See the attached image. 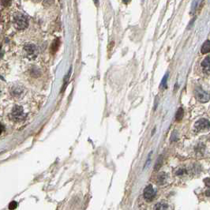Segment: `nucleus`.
Returning <instances> with one entry per match:
<instances>
[{
  "label": "nucleus",
  "instance_id": "nucleus-1",
  "mask_svg": "<svg viewBox=\"0 0 210 210\" xmlns=\"http://www.w3.org/2000/svg\"><path fill=\"white\" fill-rule=\"evenodd\" d=\"M13 24L18 29H25L28 26V18L24 14L18 13L13 18Z\"/></svg>",
  "mask_w": 210,
  "mask_h": 210
},
{
  "label": "nucleus",
  "instance_id": "nucleus-2",
  "mask_svg": "<svg viewBox=\"0 0 210 210\" xmlns=\"http://www.w3.org/2000/svg\"><path fill=\"white\" fill-rule=\"evenodd\" d=\"M25 114L21 106H15L10 113V118L14 122H21L25 119Z\"/></svg>",
  "mask_w": 210,
  "mask_h": 210
},
{
  "label": "nucleus",
  "instance_id": "nucleus-3",
  "mask_svg": "<svg viewBox=\"0 0 210 210\" xmlns=\"http://www.w3.org/2000/svg\"><path fill=\"white\" fill-rule=\"evenodd\" d=\"M195 97L200 102L205 103L209 100V94L204 91L201 87H196L194 89Z\"/></svg>",
  "mask_w": 210,
  "mask_h": 210
},
{
  "label": "nucleus",
  "instance_id": "nucleus-4",
  "mask_svg": "<svg viewBox=\"0 0 210 210\" xmlns=\"http://www.w3.org/2000/svg\"><path fill=\"white\" fill-rule=\"evenodd\" d=\"M155 194L156 192L152 185H148V187H145V190H144V198L147 202H151L153 200Z\"/></svg>",
  "mask_w": 210,
  "mask_h": 210
},
{
  "label": "nucleus",
  "instance_id": "nucleus-5",
  "mask_svg": "<svg viewBox=\"0 0 210 210\" xmlns=\"http://www.w3.org/2000/svg\"><path fill=\"white\" fill-rule=\"evenodd\" d=\"M194 127L198 131L206 130V129L209 128V122H208V120L205 119V118H202V119L198 120V122H196Z\"/></svg>",
  "mask_w": 210,
  "mask_h": 210
},
{
  "label": "nucleus",
  "instance_id": "nucleus-6",
  "mask_svg": "<svg viewBox=\"0 0 210 210\" xmlns=\"http://www.w3.org/2000/svg\"><path fill=\"white\" fill-rule=\"evenodd\" d=\"M202 67L203 68L204 72L207 74H209V69H210V62H209V56H207L205 59L202 61Z\"/></svg>",
  "mask_w": 210,
  "mask_h": 210
},
{
  "label": "nucleus",
  "instance_id": "nucleus-7",
  "mask_svg": "<svg viewBox=\"0 0 210 210\" xmlns=\"http://www.w3.org/2000/svg\"><path fill=\"white\" fill-rule=\"evenodd\" d=\"M25 51L28 55H33L37 52V48L33 44H28L25 47Z\"/></svg>",
  "mask_w": 210,
  "mask_h": 210
},
{
  "label": "nucleus",
  "instance_id": "nucleus-8",
  "mask_svg": "<svg viewBox=\"0 0 210 210\" xmlns=\"http://www.w3.org/2000/svg\"><path fill=\"white\" fill-rule=\"evenodd\" d=\"M210 50V44H209V40H206L205 43L202 45V49H201V52L202 54H207L209 52Z\"/></svg>",
  "mask_w": 210,
  "mask_h": 210
},
{
  "label": "nucleus",
  "instance_id": "nucleus-9",
  "mask_svg": "<svg viewBox=\"0 0 210 210\" xmlns=\"http://www.w3.org/2000/svg\"><path fill=\"white\" fill-rule=\"evenodd\" d=\"M168 204L164 202H158L155 205V210H167L168 209Z\"/></svg>",
  "mask_w": 210,
  "mask_h": 210
},
{
  "label": "nucleus",
  "instance_id": "nucleus-10",
  "mask_svg": "<svg viewBox=\"0 0 210 210\" xmlns=\"http://www.w3.org/2000/svg\"><path fill=\"white\" fill-rule=\"evenodd\" d=\"M163 156H160L158 157V159H157V162H156L155 165H154V170L156 172H157V171H159L160 169V168L162 166V163H163Z\"/></svg>",
  "mask_w": 210,
  "mask_h": 210
},
{
  "label": "nucleus",
  "instance_id": "nucleus-11",
  "mask_svg": "<svg viewBox=\"0 0 210 210\" xmlns=\"http://www.w3.org/2000/svg\"><path fill=\"white\" fill-rule=\"evenodd\" d=\"M183 115H184L183 109H182V108H179L178 110L177 111L176 115H175V118H176L177 121H180V120L183 118Z\"/></svg>",
  "mask_w": 210,
  "mask_h": 210
},
{
  "label": "nucleus",
  "instance_id": "nucleus-12",
  "mask_svg": "<svg viewBox=\"0 0 210 210\" xmlns=\"http://www.w3.org/2000/svg\"><path fill=\"white\" fill-rule=\"evenodd\" d=\"M167 179V175L164 172H162L160 175L158 176V183L160 185H163Z\"/></svg>",
  "mask_w": 210,
  "mask_h": 210
},
{
  "label": "nucleus",
  "instance_id": "nucleus-13",
  "mask_svg": "<svg viewBox=\"0 0 210 210\" xmlns=\"http://www.w3.org/2000/svg\"><path fill=\"white\" fill-rule=\"evenodd\" d=\"M168 78V73H166L165 76L163 77V80H162L161 83H160V86L162 87L163 88H167V80Z\"/></svg>",
  "mask_w": 210,
  "mask_h": 210
},
{
  "label": "nucleus",
  "instance_id": "nucleus-14",
  "mask_svg": "<svg viewBox=\"0 0 210 210\" xmlns=\"http://www.w3.org/2000/svg\"><path fill=\"white\" fill-rule=\"evenodd\" d=\"M70 73H71V68H70V70H69L68 73L67 74V77L65 78V80H64V83H63V85H62V92L63 91L64 89L66 88V86H67V84L68 83V81H69V78H70Z\"/></svg>",
  "mask_w": 210,
  "mask_h": 210
},
{
  "label": "nucleus",
  "instance_id": "nucleus-15",
  "mask_svg": "<svg viewBox=\"0 0 210 210\" xmlns=\"http://www.w3.org/2000/svg\"><path fill=\"white\" fill-rule=\"evenodd\" d=\"M18 207V203L16 202H11L9 205V209L14 210Z\"/></svg>",
  "mask_w": 210,
  "mask_h": 210
},
{
  "label": "nucleus",
  "instance_id": "nucleus-16",
  "mask_svg": "<svg viewBox=\"0 0 210 210\" xmlns=\"http://www.w3.org/2000/svg\"><path fill=\"white\" fill-rule=\"evenodd\" d=\"M176 132H174L173 133H172V139H171V141H173V142H175V141H177V139H178V136H175V134H176Z\"/></svg>",
  "mask_w": 210,
  "mask_h": 210
},
{
  "label": "nucleus",
  "instance_id": "nucleus-17",
  "mask_svg": "<svg viewBox=\"0 0 210 210\" xmlns=\"http://www.w3.org/2000/svg\"><path fill=\"white\" fill-rule=\"evenodd\" d=\"M184 173V171L182 170V169H180V170H178V172H177V175H182V174Z\"/></svg>",
  "mask_w": 210,
  "mask_h": 210
},
{
  "label": "nucleus",
  "instance_id": "nucleus-18",
  "mask_svg": "<svg viewBox=\"0 0 210 210\" xmlns=\"http://www.w3.org/2000/svg\"><path fill=\"white\" fill-rule=\"evenodd\" d=\"M3 130H4L3 126H2V124H0V134H1V133H2V132L3 131Z\"/></svg>",
  "mask_w": 210,
  "mask_h": 210
},
{
  "label": "nucleus",
  "instance_id": "nucleus-19",
  "mask_svg": "<svg viewBox=\"0 0 210 210\" xmlns=\"http://www.w3.org/2000/svg\"><path fill=\"white\" fill-rule=\"evenodd\" d=\"M205 182H206V186H208H208H209V178H207L205 180Z\"/></svg>",
  "mask_w": 210,
  "mask_h": 210
},
{
  "label": "nucleus",
  "instance_id": "nucleus-20",
  "mask_svg": "<svg viewBox=\"0 0 210 210\" xmlns=\"http://www.w3.org/2000/svg\"><path fill=\"white\" fill-rule=\"evenodd\" d=\"M206 194H207V196H208V197H209V190H207V193H206Z\"/></svg>",
  "mask_w": 210,
  "mask_h": 210
},
{
  "label": "nucleus",
  "instance_id": "nucleus-21",
  "mask_svg": "<svg viewBox=\"0 0 210 210\" xmlns=\"http://www.w3.org/2000/svg\"><path fill=\"white\" fill-rule=\"evenodd\" d=\"M0 93H1V91H0Z\"/></svg>",
  "mask_w": 210,
  "mask_h": 210
}]
</instances>
